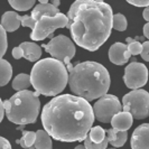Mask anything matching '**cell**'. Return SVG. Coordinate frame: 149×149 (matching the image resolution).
Listing matches in <instances>:
<instances>
[{
    "mask_svg": "<svg viewBox=\"0 0 149 149\" xmlns=\"http://www.w3.org/2000/svg\"><path fill=\"white\" fill-rule=\"evenodd\" d=\"M36 138H37V134L34 131H24L22 132V139H17L16 142L19 143L24 149H30L34 147L35 142H36Z\"/></svg>",
    "mask_w": 149,
    "mask_h": 149,
    "instance_id": "21",
    "label": "cell"
},
{
    "mask_svg": "<svg viewBox=\"0 0 149 149\" xmlns=\"http://www.w3.org/2000/svg\"><path fill=\"white\" fill-rule=\"evenodd\" d=\"M39 94L25 90L15 93L10 99L3 101L7 119L19 126L36 122L40 110Z\"/></svg>",
    "mask_w": 149,
    "mask_h": 149,
    "instance_id": "5",
    "label": "cell"
},
{
    "mask_svg": "<svg viewBox=\"0 0 149 149\" xmlns=\"http://www.w3.org/2000/svg\"><path fill=\"white\" fill-rule=\"evenodd\" d=\"M107 138L109 140V143H111L113 147H122L127 141L128 134L127 131H118L116 129H109L107 131Z\"/></svg>",
    "mask_w": 149,
    "mask_h": 149,
    "instance_id": "17",
    "label": "cell"
},
{
    "mask_svg": "<svg viewBox=\"0 0 149 149\" xmlns=\"http://www.w3.org/2000/svg\"><path fill=\"white\" fill-rule=\"evenodd\" d=\"M40 118L45 131L62 142L84 141L95 119L93 107L72 94L52 99L43 108Z\"/></svg>",
    "mask_w": 149,
    "mask_h": 149,
    "instance_id": "1",
    "label": "cell"
},
{
    "mask_svg": "<svg viewBox=\"0 0 149 149\" xmlns=\"http://www.w3.org/2000/svg\"><path fill=\"white\" fill-rule=\"evenodd\" d=\"M142 60L149 62V40L148 42H143L142 43V52L140 54Z\"/></svg>",
    "mask_w": 149,
    "mask_h": 149,
    "instance_id": "29",
    "label": "cell"
},
{
    "mask_svg": "<svg viewBox=\"0 0 149 149\" xmlns=\"http://www.w3.org/2000/svg\"><path fill=\"white\" fill-rule=\"evenodd\" d=\"M110 83L108 70L102 64L91 61L77 63L68 76V85L72 92L88 102L105 95Z\"/></svg>",
    "mask_w": 149,
    "mask_h": 149,
    "instance_id": "3",
    "label": "cell"
},
{
    "mask_svg": "<svg viewBox=\"0 0 149 149\" xmlns=\"http://www.w3.org/2000/svg\"><path fill=\"white\" fill-rule=\"evenodd\" d=\"M24 51V57L29 62H36L42 56V47L35 43H29V42H24L19 45Z\"/></svg>",
    "mask_w": 149,
    "mask_h": 149,
    "instance_id": "16",
    "label": "cell"
},
{
    "mask_svg": "<svg viewBox=\"0 0 149 149\" xmlns=\"http://www.w3.org/2000/svg\"><path fill=\"white\" fill-rule=\"evenodd\" d=\"M123 110L119 99L112 94H105L100 97L93 105V112L95 119L100 122H111L112 118Z\"/></svg>",
    "mask_w": 149,
    "mask_h": 149,
    "instance_id": "9",
    "label": "cell"
},
{
    "mask_svg": "<svg viewBox=\"0 0 149 149\" xmlns=\"http://www.w3.org/2000/svg\"><path fill=\"white\" fill-rule=\"evenodd\" d=\"M89 137L90 139L92 140V142H94V143H101V142L104 141L105 138H107V131H105L103 128L97 126V127H93L91 129Z\"/></svg>",
    "mask_w": 149,
    "mask_h": 149,
    "instance_id": "22",
    "label": "cell"
},
{
    "mask_svg": "<svg viewBox=\"0 0 149 149\" xmlns=\"http://www.w3.org/2000/svg\"><path fill=\"white\" fill-rule=\"evenodd\" d=\"M22 25V16L16 11H6L1 18V27L7 33H13L17 30Z\"/></svg>",
    "mask_w": 149,
    "mask_h": 149,
    "instance_id": "14",
    "label": "cell"
},
{
    "mask_svg": "<svg viewBox=\"0 0 149 149\" xmlns=\"http://www.w3.org/2000/svg\"><path fill=\"white\" fill-rule=\"evenodd\" d=\"M0 85L5 86L6 84H8V82L10 81L11 76H13V67L10 65V63L6 61L5 58L0 60Z\"/></svg>",
    "mask_w": 149,
    "mask_h": 149,
    "instance_id": "19",
    "label": "cell"
},
{
    "mask_svg": "<svg viewBox=\"0 0 149 149\" xmlns=\"http://www.w3.org/2000/svg\"><path fill=\"white\" fill-rule=\"evenodd\" d=\"M0 35H1V54H0V56H1V58H2V56L6 54V51H7V31L3 29L2 27H0Z\"/></svg>",
    "mask_w": 149,
    "mask_h": 149,
    "instance_id": "27",
    "label": "cell"
},
{
    "mask_svg": "<svg viewBox=\"0 0 149 149\" xmlns=\"http://www.w3.org/2000/svg\"><path fill=\"white\" fill-rule=\"evenodd\" d=\"M39 3H48V1H47V0H40Z\"/></svg>",
    "mask_w": 149,
    "mask_h": 149,
    "instance_id": "38",
    "label": "cell"
},
{
    "mask_svg": "<svg viewBox=\"0 0 149 149\" xmlns=\"http://www.w3.org/2000/svg\"><path fill=\"white\" fill-rule=\"evenodd\" d=\"M110 149H114V148H110Z\"/></svg>",
    "mask_w": 149,
    "mask_h": 149,
    "instance_id": "39",
    "label": "cell"
},
{
    "mask_svg": "<svg viewBox=\"0 0 149 149\" xmlns=\"http://www.w3.org/2000/svg\"><path fill=\"white\" fill-rule=\"evenodd\" d=\"M143 35H145V37H147L149 39V22H147L143 26Z\"/></svg>",
    "mask_w": 149,
    "mask_h": 149,
    "instance_id": "35",
    "label": "cell"
},
{
    "mask_svg": "<svg viewBox=\"0 0 149 149\" xmlns=\"http://www.w3.org/2000/svg\"><path fill=\"white\" fill-rule=\"evenodd\" d=\"M31 85V80H30V75L22 73L18 74L13 81V89L16 91H25Z\"/></svg>",
    "mask_w": 149,
    "mask_h": 149,
    "instance_id": "20",
    "label": "cell"
},
{
    "mask_svg": "<svg viewBox=\"0 0 149 149\" xmlns=\"http://www.w3.org/2000/svg\"><path fill=\"white\" fill-rule=\"evenodd\" d=\"M0 149H13L10 142L3 137H1V139H0Z\"/></svg>",
    "mask_w": 149,
    "mask_h": 149,
    "instance_id": "32",
    "label": "cell"
},
{
    "mask_svg": "<svg viewBox=\"0 0 149 149\" xmlns=\"http://www.w3.org/2000/svg\"><path fill=\"white\" fill-rule=\"evenodd\" d=\"M9 5L18 11H26L34 7V0H9Z\"/></svg>",
    "mask_w": 149,
    "mask_h": 149,
    "instance_id": "23",
    "label": "cell"
},
{
    "mask_svg": "<svg viewBox=\"0 0 149 149\" xmlns=\"http://www.w3.org/2000/svg\"><path fill=\"white\" fill-rule=\"evenodd\" d=\"M122 109L134 119H145L149 116V93L145 90H132L122 97Z\"/></svg>",
    "mask_w": 149,
    "mask_h": 149,
    "instance_id": "7",
    "label": "cell"
},
{
    "mask_svg": "<svg viewBox=\"0 0 149 149\" xmlns=\"http://www.w3.org/2000/svg\"><path fill=\"white\" fill-rule=\"evenodd\" d=\"M128 22L127 18L122 14H116L113 16V28L119 31H123L127 29Z\"/></svg>",
    "mask_w": 149,
    "mask_h": 149,
    "instance_id": "24",
    "label": "cell"
},
{
    "mask_svg": "<svg viewBox=\"0 0 149 149\" xmlns=\"http://www.w3.org/2000/svg\"><path fill=\"white\" fill-rule=\"evenodd\" d=\"M127 43H128V51L129 53L131 54V55H139V54H141L142 52V44L141 43H139L138 40H136L134 38L131 37H128L127 38Z\"/></svg>",
    "mask_w": 149,
    "mask_h": 149,
    "instance_id": "25",
    "label": "cell"
},
{
    "mask_svg": "<svg viewBox=\"0 0 149 149\" xmlns=\"http://www.w3.org/2000/svg\"><path fill=\"white\" fill-rule=\"evenodd\" d=\"M0 112H1V114H0V121H2L3 117H5V114H6V109H5L3 101H1V102H0Z\"/></svg>",
    "mask_w": 149,
    "mask_h": 149,
    "instance_id": "33",
    "label": "cell"
},
{
    "mask_svg": "<svg viewBox=\"0 0 149 149\" xmlns=\"http://www.w3.org/2000/svg\"><path fill=\"white\" fill-rule=\"evenodd\" d=\"M130 56H131V54L128 51V46L120 42H117L113 45H111V47L109 49V60L116 65L126 64L130 58Z\"/></svg>",
    "mask_w": 149,
    "mask_h": 149,
    "instance_id": "12",
    "label": "cell"
},
{
    "mask_svg": "<svg viewBox=\"0 0 149 149\" xmlns=\"http://www.w3.org/2000/svg\"><path fill=\"white\" fill-rule=\"evenodd\" d=\"M142 17H143V19H145V20H147V22H149V7H147V8H145V9H143Z\"/></svg>",
    "mask_w": 149,
    "mask_h": 149,
    "instance_id": "34",
    "label": "cell"
},
{
    "mask_svg": "<svg viewBox=\"0 0 149 149\" xmlns=\"http://www.w3.org/2000/svg\"><path fill=\"white\" fill-rule=\"evenodd\" d=\"M130 145L131 149H149V123L140 125L134 129Z\"/></svg>",
    "mask_w": 149,
    "mask_h": 149,
    "instance_id": "11",
    "label": "cell"
},
{
    "mask_svg": "<svg viewBox=\"0 0 149 149\" xmlns=\"http://www.w3.org/2000/svg\"><path fill=\"white\" fill-rule=\"evenodd\" d=\"M113 16L111 6L103 1L73 2L67 13V27L74 43L90 52L97 51L111 35Z\"/></svg>",
    "mask_w": 149,
    "mask_h": 149,
    "instance_id": "2",
    "label": "cell"
},
{
    "mask_svg": "<svg viewBox=\"0 0 149 149\" xmlns=\"http://www.w3.org/2000/svg\"><path fill=\"white\" fill-rule=\"evenodd\" d=\"M108 143H109L108 138H105L104 141L101 142V143H94V142H92V140L90 139L89 136H88L86 139L84 140V146H85L86 149H107Z\"/></svg>",
    "mask_w": 149,
    "mask_h": 149,
    "instance_id": "26",
    "label": "cell"
},
{
    "mask_svg": "<svg viewBox=\"0 0 149 149\" xmlns=\"http://www.w3.org/2000/svg\"><path fill=\"white\" fill-rule=\"evenodd\" d=\"M51 3H52L53 6H55V7H57V8H58V6L61 5V2L58 0H51Z\"/></svg>",
    "mask_w": 149,
    "mask_h": 149,
    "instance_id": "36",
    "label": "cell"
},
{
    "mask_svg": "<svg viewBox=\"0 0 149 149\" xmlns=\"http://www.w3.org/2000/svg\"><path fill=\"white\" fill-rule=\"evenodd\" d=\"M22 25L24 27H29L31 29H34L36 22L31 18V16H22Z\"/></svg>",
    "mask_w": 149,
    "mask_h": 149,
    "instance_id": "28",
    "label": "cell"
},
{
    "mask_svg": "<svg viewBox=\"0 0 149 149\" xmlns=\"http://www.w3.org/2000/svg\"><path fill=\"white\" fill-rule=\"evenodd\" d=\"M67 25L68 18L62 13L54 17H42L36 22L35 28L31 30L30 38L36 42L43 40L46 37H51L56 29L67 27Z\"/></svg>",
    "mask_w": 149,
    "mask_h": 149,
    "instance_id": "8",
    "label": "cell"
},
{
    "mask_svg": "<svg viewBox=\"0 0 149 149\" xmlns=\"http://www.w3.org/2000/svg\"><path fill=\"white\" fill-rule=\"evenodd\" d=\"M74 149H86V148H85V146H84V145H79V146H76Z\"/></svg>",
    "mask_w": 149,
    "mask_h": 149,
    "instance_id": "37",
    "label": "cell"
},
{
    "mask_svg": "<svg viewBox=\"0 0 149 149\" xmlns=\"http://www.w3.org/2000/svg\"><path fill=\"white\" fill-rule=\"evenodd\" d=\"M68 70L55 58H44L35 63L30 72L35 92L45 97H57L68 83Z\"/></svg>",
    "mask_w": 149,
    "mask_h": 149,
    "instance_id": "4",
    "label": "cell"
},
{
    "mask_svg": "<svg viewBox=\"0 0 149 149\" xmlns=\"http://www.w3.org/2000/svg\"><path fill=\"white\" fill-rule=\"evenodd\" d=\"M134 122V117L129 112L121 111L116 114L111 120V126L118 131H128Z\"/></svg>",
    "mask_w": 149,
    "mask_h": 149,
    "instance_id": "13",
    "label": "cell"
},
{
    "mask_svg": "<svg viewBox=\"0 0 149 149\" xmlns=\"http://www.w3.org/2000/svg\"><path fill=\"white\" fill-rule=\"evenodd\" d=\"M60 14V9L53 6L51 2L48 3H38L31 11V18L37 22L42 17H54Z\"/></svg>",
    "mask_w": 149,
    "mask_h": 149,
    "instance_id": "15",
    "label": "cell"
},
{
    "mask_svg": "<svg viewBox=\"0 0 149 149\" xmlns=\"http://www.w3.org/2000/svg\"><path fill=\"white\" fill-rule=\"evenodd\" d=\"M37 138L34 147L30 149H52V137L45 130H37Z\"/></svg>",
    "mask_w": 149,
    "mask_h": 149,
    "instance_id": "18",
    "label": "cell"
},
{
    "mask_svg": "<svg viewBox=\"0 0 149 149\" xmlns=\"http://www.w3.org/2000/svg\"><path fill=\"white\" fill-rule=\"evenodd\" d=\"M48 54H51L52 58L60 61L66 65L68 73L73 70V66L71 64V60L74 57L76 48H75L74 43L65 36V35H58L56 37L52 38L49 43L42 45Z\"/></svg>",
    "mask_w": 149,
    "mask_h": 149,
    "instance_id": "6",
    "label": "cell"
},
{
    "mask_svg": "<svg viewBox=\"0 0 149 149\" xmlns=\"http://www.w3.org/2000/svg\"><path fill=\"white\" fill-rule=\"evenodd\" d=\"M128 3H130L132 6H136V7H142V8L149 7V1H147V0H140V1H136V0L131 1V0H129Z\"/></svg>",
    "mask_w": 149,
    "mask_h": 149,
    "instance_id": "30",
    "label": "cell"
},
{
    "mask_svg": "<svg viewBox=\"0 0 149 149\" xmlns=\"http://www.w3.org/2000/svg\"><path fill=\"white\" fill-rule=\"evenodd\" d=\"M13 57L15 60H19V58L24 57V51H22V48L20 46L14 47V49H13Z\"/></svg>",
    "mask_w": 149,
    "mask_h": 149,
    "instance_id": "31",
    "label": "cell"
},
{
    "mask_svg": "<svg viewBox=\"0 0 149 149\" xmlns=\"http://www.w3.org/2000/svg\"><path fill=\"white\" fill-rule=\"evenodd\" d=\"M123 81L129 89L139 90L148 81V68L145 64L134 61L126 67Z\"/></svg>",
    "mask_w": 149,
    "mask_h": 149,
    "instance_id": "10",
    "label": "cell"
}]
</instances>
